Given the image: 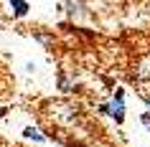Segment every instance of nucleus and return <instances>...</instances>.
I'll use <instances>...</instances> for the list:
<instances>
[{
  "instance_id": "nucleus-6",
  "label": "nucleus",
  "mask_w": 150,
  "mask_h": 147,
  "mask_svg": "<svg viewBox=\"0 0 150 147\" xmlns=\"http://www.w3.org/2000/svg\"><path fill=\"white\" fill-rule=\"evenodd\" d=\"M74 86H76L74 79H69L66 74H59V91H74Z\"/></svg>"
},
{
  "instance_id": "nucleus-2",
  "label": "nucleus",
  "mask_w": 150,
  "mask_h": 147,
  "mask_svg": "<svg viewBox=\"0 0 150 147\" xmlns=\"http://www.w3.org/2000/svg\"><path fill=\"white\" fill-rule=\"evenodd\" d=\"M107 114L115 117V122H117V124H122V122H125V99H122V96H115V99L107 104Z\"/></svg>"
},
{
  "instance_id": "nucleus-1",
  "label": "nucleus",
  "mask_w": 150,
  "mask_h": 147,
  "mask_svg": "<svg viewBox=\"0 0 150 147\" xmlns=\"http://www.w3.org/2000/svg\"><path fill=\"white\" fill-rule=\"evenodd\" d=\"M59 10H64L69 20H84V18H89V3L87 0H64Z\"/></svg>"
},
{
  "instance_id": "nucleus-7",
  "label": "nucleus",
  "mask_w": 150,
  "mask_h": 147,
  "mask_svg": "<svg viewBox=\"0 0 150 147\" xmlns=\"http://www.w3.org/2000/svg\"><path fill=\"white\" fill-rule=\"evenodd\" d=\"M140 122H142V124H145V127H148V129H150V109H148V112H142V114H140Z\"/></svg>"
},
{
  "instance_id": "nucleus-5",
  "label": "nucleus",
  "mask_w": 150,
  "mask_h": 147,
  "mask_svg": "<svg viewBox=\"0 0 150 147\" xmlns=\"http://www.w3.org/2000/svg\"><path fill=\"white\" fill-rule=\"evenodd\" d=\"M23 137L25 139H33V142H46V139H48L46 134H41L36 127H25V129H23Z\"/></svg>"
},
{
  "instance_id": "nucleus-3",
  "label": "nucleus",
  "mask_w": 150,
  "mask_h": 147,
  "mask_svg": "<svg viewBox=\"0 0 150 147\" xmlns=\"http://www.w3.org/2000/svg\"><path fill=\"white\" fill-rule=\"evenodd\" d=\"M31 36H33V41H38L43 48H48V51H54V46H56V36L51 31H43V28H33L31 31Z\"/></svg>"
},
{
  "instance_id": "nucleus-4",
  "label": "nucleus",
  "mask_w": 150,
  "mask_h": 147,
  "mask_svg": "<svg viewBox=\"0 0 150 147\" xmlns=\"http://www.w3.org/2000/svg\"><path fill=\"white\" fill-rule=\"evenodd\" d=\"M10 8H13V15L16 18H25L31 5H28V0H10Z\"/></svg>"
},
{
  "instance_id": "nucleus-8",
  "label": "nucleus",
  "mask_w": 150,
  "mask_h": 147,
  "mask_svg": "<svg viewBox=\"0 0 150 147\" xmlns=\"http://www.w3.org/2000/svg\"><path fill=\"white\" fill-rule=\"evenodd\" d=\"M142 96V101H145V104H148V109H150V91H145V94H140Z\"/></svg>"
},
{
  "instance_id": "nucleus-9",
  "label": "nucleus",
  "mask_w": 150,
  "mask_h": 147,
  "mask_svg": "<svg viewBox=\"0 0 150 147\" xmlns=\"http://www.w3.org/2000/svg\"><path fill=\"white\" fill-rule=\"evenodd\" d=\"M5 114H8V109H0V119H3Z\"/></svg>"
}]
</instances>
